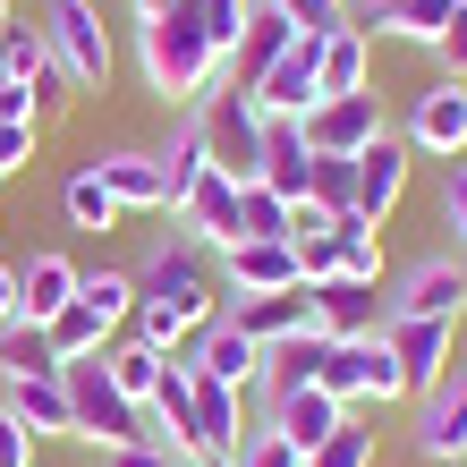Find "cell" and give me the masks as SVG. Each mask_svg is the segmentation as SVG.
Instances as JSON below:
<instances>
[{
    "instance_id": "obj_1",
    "label": "cell",
    "mask_w": 467,
    "mask_h": 467,
    "mask_svg": "<svg viewBox=\"0 0 467 467\" xmlns=\"http://www.w3.org/2000/svg\"><path fill=\"white\" fill-rule=\"evenodd\" d=\"M222 315V272H213V246L196 238H161L145 272H136V340H153V348H179V340H196L204 323Z\"/></svg>"
},
{
    "instance_id": "obj_2",
    "label": "cell",
    "mask_w": 467,
    "mask_h": 467,
    "mask_svg": "<svg viewBox=\"0 0 467 467\" xmlns=\"http://www.w3.org/2000/svg\"><path fill=\"white\" fill-rule=\"evenodd\" d=\"M136 60H145V86L161 102H179V111H196L222 86V51H213V35L196 26L187 0H161V9L136 17Z\"/></svg>"
},
{
    "instance_id": "obj_3",
    "label": "cell",
    "mask_w": 467,
    "mask_h": 467,
    "mask_svg": "<svg viewBox=\"0 0 467 467\" xmlns=\"http://www.w3.org/2000/svg\"><path fill=\"white\" fill-rule=\"evenodd\" d=\"M60 382H68L77 442H94V451L145 442V408H136V400L119 391V382H111V366H102V357H68V366H60Z\"/></svg>"
},
{
    "instance_id": "obj_4",
    "label": "cell",
    "mask_w": 467,
    "mask_h": 467,
    "mask_svg": "<svg viewBox=\"0 0 467 467\" xmlns=\"http://www.w3.org/2000/svg\"><path fill=\"white\" fill-rule=\"evenodd\" d=\"M43 43H51V60L68 68V86L77 94H102L111 86V35H102V9L94 0H43Z\"/></svg>"
},
{
    "instance_id": "obj_5",
    "label": "cell",
    "mask_w": 467,
    "mask_h": 467,
    "mask_svg": "<svg viewBox=\"0 0 467 467\" xmlns=\"http://www.w3.org/2000/svg\"><path fill=\"white\" fill-rule=\"evenodd\" d=\"M196 119H204V145H213V171H230L238 187L264 171V111H255V94H238L230 77L196 102Z\"/></svg>"
},
{
    "instance_id": "obj_6",
    "label": "cell",
    "mask_w": 467,
    "mask_h": 467,
    "mask_svg": "<svg viewBox=\"0 0 467 467\" xmlns=\"http://www.w3.org/2000/svg\"><path fill=\"white\" fill-rule=\"evenodd\" d=\"M323 391H332L340 408H357V400H408V374H400L391 340L366 332V340H332V357H323Z\"/></svg>"
},
{
    "instance_id": "obj_7",
    "label": "cell",
    "mask_w": 467,
    "mask_h": 467,
    "mask_svg": "<svg viewBox=\"0 0 467 467\" xmlns=\"http://www.w3.org/2000/svg\"><path fill=\"white\" fill-rule=\"evenodd\" d=\"M408 153H433V161L467 153V86L459 77H433V86L408 102Z\"/></svg>"
},
{
    "instance_id": "obj_8",
    "label": "cell",
    "mask_w": 467,
    "mask_h": 467,
    "mask_svg": "<svg viewBox=\"0 0 467 467\" xmlns=\"http://www.w3.org/2000/svg\"><path fill=\"white\" fill-rule=\"evenodd\" d=\"M374 136H391V128H382V94H374V86H366V94H332V102H315V111H306V145H315V153L357 161Z\"/></svg>"
},
{
    "instance_id": "obj_9",
    "label": "cell",
    "mask_w": 467,
    "mask_h": 467,
    "mask_svg": "<svg viewBox=\"0 0 467 467\" xmlns=\"http://www.w3.org/2000/svg\"><path fill=\"white\" fill-rule=\"evenodd\" d=\"M382 340H391L408 391H433V382L451 374V348H459V323H433V315H391L382 323Z\"/></svg>"
},
{
    "instance_id": "obj_10",
    "label": "cell",
    "mask_w": 467,
    "mask_h": 467,
    "mask_svg": "<svg viewBox=\"0 0 467 467\" xmlns=\"http://www.w3.org/2000/svg\"><path fill=\"white\" fill-rule=\"evenodd\" d=\"M425 408H417V451L433 459V467H467V374L451 366L433 391H417Z\"/></svg>"
},
{
    "instance_id": "obj_11",
    "label": "cell",
    "mask_w": 467,
    "mask_h": 467,
    "mask_svg": "<svg viewBox=\"0 0 467 467\" xmlns=\"http://www.w3.org/2000/svg\"><path fill=\"white\" fill-rule=\"evenodd\" d=\"M222 323H238L255 348H281L315 332V289H272V297H222Z\"/></svg>"
},
{
    "instance_id": "obj_12",
    "label": "cell",
    "mask_w": 467,
    "mask_h": 467,
    "mask_svg": "<svg viewBox=\"0 0 467 467\" xmlns=\"http://www.w3.org/2000/svg\"><path fill=\"white\" fill-rule=\"evenodd\" d=\"M272 289H306V281H297V246L238 238L230 255H222V297H272Z\"/></svg>"
},
{
    "instance_id": "obj_13",
    "label": "cell",
    "mask_w": 467,
    "mask_h": 467,
    "mask_svg": "<svg viewBox=\"0 0 467 467\" xmlns=\"http://www.w3.org/2000/svg\"><path fill=\"white\" fill-rule=\"evenodd\" d=\"M400 196H408V136H374L357 153V222L382 230L400 213Z\"/></svg>"
},
{
    "instance_id": "obj_14",
    "label": "cell",
    "mask_w": 467,
    "mask_h": 467,
    "mask_svg": "<svg viewBox=\"0 0 467 467\" xmlns=\"http://www.w3.org/2000/svg\"><path fill=\"white\" fill-rule=\"evenodd\" d=\"M187 374H204V382H238V391H255V374H264V348L238 332V323H222L213 315L196 340H187V357H179Z\"/></svg>"
},
{
    "instance_id": "obj_15",
    "label": "cell",
    "mask_w": 467,
    "mask_h": 467,
    "mask_svg": "<svg viewBox=\"0 0 467 467\" xmlns=\"http://www.w3.org/2000/svg\"><path fill=\"white\" fill-rule=\"evenodd\" d=\"M391 323V306H382V281H323L315 289V332L323 340H366V332H382Z\"/></svg>"
},
{
    "instance_id": "obj_16",
    "label": "cell",
    "mask_w": 467,
    "mask_h": 467,
    "mask_svg": "<svg viewBox=\"0 0 467 467\" xmlns=\"http://www.w3.org/2000/svg\"><path fill=\"white\" fill-rule=\"evenodd\" d=\"M315 102H323V94H315V35H297L281 60L255 77V111H264V119H306Z\"/></svg>"
},
{
    "instance_id": "obj_17",
    "label": "cell",
    "mask_w": 467,
    "mask_h": 467,
    "mask_svg": "<svg viewBox=\"0 0 467 467\" xmlns=\"http://www.w3.org/2000/svg\"><path fill=\"white\" fill-rule=\"evenodd\" d=\"M264 425L281 433V442L297 451H315V442H332V433L348 425V408L323 391V382H306V391H281V400H264Z\"/></svg>"
},
{
    "instance_id": "obj_18",
    "label": "cell",
    "mask_w": 467,
    "mask_h": 467,
    "mask_svg": "<svg viewBox=\"0 0 467 467\" xmlns=\"http://www.w3.org/2000/svg\"><path fill=\"white\" fill-rule=\"evenodd\" d=\"M179 222H187V238H196V246H222V255H230V246H238V179H230V171H204V179L179 196Z\"/></svg>"
},
{
    "instance_id": "obj_19",
    "label": "cell",
    "mask_w": 467,
    "mask_h": 467,
    "mask_svg": "<svg viewBox=\"0 0 467 467\" xmlns=\"http://www.w3.org/2000/svg\"><path fill=\"white\" fill-rule=\"evenodd\" d=\"M145 442L196 459V374H187L179 357H171V374H161V391L145 400Z\"/></svg>"
},
{
    "instance_id": "obj_20",
    "label": "cell",
    "mask_w": 467,
    "mask_h": 467,
    "mask_svg": "<svg viewBox=\"0 0 467 467\" xmlns=\"http://www.w3.org/2000/svg\"><path fill=\"white\" fill-rule=\"evenodd\" d=\"M391 315H433V323H459V315H467V264H442V255H425V264L400 281Z\"/></svg>"
},
{
    "instance_id": "obj_21",
    "label": "cell",
    "mask_w": 467,
    "mask_h": 467,
    "mask_svg": "<svg viewBox=\"0 0 467 467\" xmlns=\"http://www.w3.org/2000/svg\"><path fill=\"white\" fill-rule=\"evenodd\" d=\"M272 196L306 204V179H315V145H306V119H264V171H255Z\"/></svg>"
},
{
    "instance_id": "obj_22",
    "label": "cell",
    "mask_w": 467,
    "mask_h": 467,
    "mask_svg": "<svg viewBox=\"0 0 467 467\" xmlns=\"http://www.w3.org/2000/svg\"><path fill=\"white\" fill-rule=\"evenodd\" d=\"M459 17V0H366L357 35H400V43H442V26Z\"/></svg>"
},
{
    "instance_id": "obj_23",
    "label": "cell",
    "mask_w": 467,
    "mask_h": 467,
    "mask_svg": "<svg viewBox=\"0 0 467 467\" xmlns=\"http://www.w3.org/2000/svg\"><path fill=\"white\" fill-rule=\"evenodd\" d=\"M289 43H297V26H289L281 9H264V0H255V26L238 35V51H230V68H222V77H230L238 94H255V77H264L272 60H281Z\"/></svg>"
},
{
    "instance_id": "obj_24",
    "label": "cell",
    "mask_w": 467,
    "mask_h": 467,
    "mask_svg": "<svg viewBox=\"0 0 467 467\" xmlns=\"http://www.w3.org/2000/svg\"><path fill=\"white\" fill-rule=\"evenodd\" d=\"M86 171L119 196V213H171V187H161L153 153H102V161H86Z\"/></svg>"
},
{
    "instance_id": "obj_25",
    "label": "cell",
    "mask_w": 467,
    "mask_h": 467,
    "mask_svg": "<svg viewBox=\"0 0 467 467\" xmlns=\"http://www.w3.org/2000/svg\"><path fill=\"white\" fill-rule=\"evenodd\" d=\"M366 86H374L366 35H357V26H340V35H323V43H315V94L332 102V94H366Z\"/></svg>"
},
{
    "instance_id": "obj_26",
    "label": "cell",
    "mask_w": 467,
    "mask_h": 467,
    "mask_svg": "<svg viewBox=\"0 0 467 467\" xmlns=\"http://www.w3.org/2000/svg\"><path fill=\"white\" fill-rule=\"evenodd\" d=\"M0 408H9L35 442H43V433H77V417H68V382H60V374H26V382H9V400H0Z\"/></svg>"
},
{
    "instance_id": "obj_27",
    "label": "cell",
    "mask_w": 467,
    "mask_h": 467,
    "mask_svg": "<svg viewBox=\"0 0 467 467\" xmlns=\"http://www.w3.org/2000/svg\"><path fill=\"white\" fill-rule=\"evenodd\" d=\"M323 357H332V340L323 332H297L281 348H264V374H255V391L264 400H281V391H306V382H323Z\"/></svg>"
},
{
    "instance_id": "obj_28",
    "label": "cell",
    "mask_w": 467,
    "mask_h": 467,
    "mask_svg": "<svg viewBox=\"0 0 467 467\" xmlns=\"http://www.w3.org/2000/svg\"><path fill=\"white\" fill-rule=\"evenodd\" d=\"M68 297H77V264L68 255H35L17 272V323H51Z\"/></svg>"
},
{
    "instance_id": "obj_29",
    "label": "cell",
    "mask_w": 467,
    "mask_h": 467,
    "mask_svg": "<svg viewBox=\"0 0 467 467\" xmlns=\"http://www.w3.org/2000/svg\"><path fill=\"white\" fill-rule=\"evenodd\" d=\"M153 171H161V187H171V213H179V196H187V187H196V179L213 171V145H204V119H196V111H187V119L171 128V145L153 153Z\"/></svg>"
},
{
    "instance_id": "obj_30",
    "label": "cell",
    "mask_w": 467,
    "mask_h": 467,
    "mask_svg": "<svg viewBox=\"0 0 467 467\" xmlns=\"http://www.w3.org/2000/svg\"><path fill=\"white\" fill-rule=\"evenodd\" d=\"M43 340H51V357L68 366V357H102V348H111V323H102L86 297H68V306L43 323Z\"/></svg>"
},
{
    "instance_id": "obj_31",
    "label": "cell",
    "mask_w": 467,
    "mask_h": 467,
    "mask_svg": "<svg viewBox=\"0 0 467 467\" xmlns=\"http://www.w3.org/2000/svg\"><path fill=\"white\" fill-rule=\"evenodd\" d=\"M102 366H111V382L145 408L161 391V374H171V348H153V340H119V348H102Z\"/></svg>"
},
{
    "instance_id": "obj_32",
    "label": "cell",
    "mask_w": 467,
    "mask_h": 467,
    "mask_svg": "<svg viewBox=\"0 0 467 467\" xmlns=\"http://www.w3.org/2000/svg\"><path fill=\"white\" fill-rule=\"evenodd\" d=\"M289 213H297V204H289V196H272L264 179H246V187H238V238H281V246H289Z\"/></svg>"
},
{
    "instance_id": "obj_33",
    "label": "cell",
    "mask_w": 467,
    "mask_h": 467,
    "mask_svg": "<svg viewBox=\"0 0 467 467\" xmlns=\"http://www.w3.org/2000/svg\"><path fill=\"white\" fill-rule=\"evenodd\" d=\"M0 374H9V382H26V374H60V357H51L43 323H9V332H0Z\"/></svg>"
},
{
    "instance_id": "obj_34",
    "label": "cell",
    "mask_w": 467,
    "mask_h": 467,
    "mask_svg": "<svg viewBox=\"0 0 467 467\" xmlns=\"http://www.w3.org/2000/svg\"><path fill=\"white\" fill-rule=\"evenodd\" d=\"M77 297H86V306L119 332V323L136 315V272H77Z\"/></svg>"
},
{
    "instance_id": "obj_35",
    "label": "cell",
    "mask_w": 467,
    "mask_h": 467,
    "mask_svg": "<svg viewBox=\"0 0 467 467\" xmlns=\"http://www.w3.org/2000/svg\"><path fill=\"white\" fill-rule=\"evenodd\" d=\"M306 204H323V213H332V222H340V213H357V161H340V153H315Z\"/></svg>"
},
{
    "instance_id": "obj_36",
    "label": "cell",
    "mask_w": 467,
    "mask_h": 467,
    "mask_svg": "<svg viewBox=\"0 0 467 467\" xmlns=\"http://www.w3.org/2000/svg\"><path fill=\"white\" fill-rule=\"evenodd\" d=\"M196 9V26L213 35V51H222V68H230V51H238V35L255 26V0H187Z\"/></svg>"
},
{
    "instance_id": "obj_37",
    "label": "cell",
    "mask_w": 467,
    "mask_h": 467,
    "mask_svg": "<svg viewBox=\"0 0 467 467\" xmlns=\"http://www.w3.org/2000/svg\"><path fill=\"white\" fill-rule=\"evenodd\" d=\"M332 238H340V272H348V281H382V238L357 222V213H340Z\"/></svg>"
},
{
    "instance_id": "obj_38",
    "label": "cell",
    "mask_w": 467,
    "mask_h": 467,
    "mask_svg": "<svg viewBox=\"0 0 467 467\" xmlns=\"http://www.w3.org/2000/svg\"><path fill=\"white\" fill-rule=\"evenodd\" d=\"M43 68H51V43H43V26H9V35H0V77L35 86Z\"/></svg>"
},
{
    "instance_id": "obj_39",
    "label": "cell",
    "mask_w": 467,
    "mask_h": 467,
    "mask_svg": "<svg viewBox=\"0 0 467 467\" xmlns=\"http://www.w3.org/2000/svg\"><path fill=\"white\" fill-rule=\"evenodd\" d=\"M68 222H77V230H119V196H111L94 171H77V179H68Z\"/></svg>"
},
{
    "instance_id": "obj_40",
    "label": "cell",
    "mask_w": 467,
    "mask_h": 467,
    "mask_svg": "<svg viewBox=\"0 0 467 467\" xmlns=\"http://www.w3.org/2000/svg\"><path fill=\"white\" fill-rule=\"evenodd\" d=\"M264 9H281L289 26H297V35H340V26H348V0H264Z\"/></svg>"
},
{
    "instance_id": "obj_41",
    "label": "cell",
    "mask_w": 467,
    "mask_h": 467,
    "mask_svg": "<svg viewBox=\"0 0 467 467\" xmlns=\"http://www.w3.org/2000/svg\"><path fill=\"white\" fill-rule=\"evenodd\" d=\"M306 467H374V433L348 417V425L332 433V442H315V451H306Z\"/></svg>"
},
{
    "instance_id": "obj_42",
    "label": "cell",
    "mask_w": 467,
    "mask_h": 467,
    "mask_svg": "<svg viewBox=\"0 0 467 467\" xmlns=\"http://www.w3.org/2000/svg\"><path fill=\"white\" fill-rule=\"evenodd\" d=\"M230 467H306V451H297V442H281L272 425H255V433L238 442V459H230Z\"/></svg>"
},
{
    "instance_id": "obj_43",
    "label": "cell",
    "mask_w": 467,
    "mask_h": 467,
    "mask_svg": "<svg viewBox=\"0 0 467 467\" xmlns=\"http://www.w3.org/2000/svg\"><path fill=\"white\" fill-rule=\"evenodd\" d=\"M297 281L323 289V281H340V238L323 230V238H297Z\"/></svg>"
},
{
    "instance_id": "obj_44",
    "label": "cell",
    "mask_w": 467,
    "mask_h": 467,
    "mask_svg": "<svg viewBox=\"0 0 467 467\" xmlns=\"http://www.w3.org/2000/svg\"><path fill=\"white\" fill-rule=\"evenodd\" d=\"M35 145H43V128H35V119H0V179L26 171V161H35Z\"/></svg>"
},
{
    "instance_id": "obj_45",
    "label": "cell",
    "mask_w": 467,
    "mask_h": 467,
    "mask_svg": "<svg viewBox=\"0 0 467 467\" xmlns=\"http://www.w3.org/2000/svg\"><path fill=\"white\" fill-rule=\"evenodd\" d=\"M26 94H35V119H60L68 102H77V86H68V68H60V60H51V68H43V77H35Z\"/></svg>"
},
{
    "instance_id": "obj_46",
    "label": "cell",
    "mask_w": 467,
    "mask_h": 467,
    "mask_svg": "<svg viewBox=\"0 0 467 467\" xmlns=\"http://www.w3.org/2000/svg\"><path fill=\"white\" fill-rule=\"evenodd\" d=\"M102 467H196V459H179L161 442H119V451H102Z\"/></svg>"
},
{
    "instance_id": "obj_47",
    "label": "cell",
    "mask_w": 467,
    "mask_h": 467,
    "mask_svg": "<svg viewBox=\"0 0 467 467\" xmlns=\"http://www.w3.org/2000/svg\"><path fill=\"white\" fill-rule=\"evenodd\" d=\"M433 51H442V77H459V86H467V0H459V17L442 26V43H433Z\"/></svg>"
},
{
    "instance_id": "obj_48",
    "label": "cell",
    "mask_w": 467,
    "mask_h": 467,
    "mask_svg": "<svg viewBox=\"0 0 467 467\" xmlns=\"http://www.w3.org/2000/svg\"><path fill=\"white\" fill-rule=\"evenodd\" d=\"M0 467H35V433H26L9 408H0Z\"/></svg>"
},
{
    "instance_id": "obj_49",
    "label": "cell",
    "mask_w": 467,
    "mask_h": 467,
    "mask_svg": "<svg viewBox=\"0 0 467 467\" xmlns=\"http://www.w3.org/2000/svg\"><path fill=\"white\" fill-rule=\"evenodd\" d=\"M442 222H451V230L467 238V161H459V171L442 179Z\"/></svg>"
},
{
    "instance_id": "obj_50",
    "label": "cell",
    "mask_w": 467,
    "mask_h": 467,
    "mask_svg": "<svg viewBox=\"0 0 467 467\" xmlns=\"http://www.w3.org/2000/svg\"><path fill=\"white\" fill-rule=\"evenodd\" d=\"M0 119H35V94L17 86V77H0ZM43 128V119H35Z\"/></svg>"
},
{
    "instance_id": "obj_51",
    "label": "cell",
    "mask_w": 467,
    "mask_h": 467,
    "mask_svg": "<svg viewBox=\"0 0 467 467\" xmlns=\"http://www.w3.org/2000/svg\"><path fill=\"white\" fill-rule=\"evenodd\" d=\"M9 323H17V272L0 264V332H9Z\"/></svg>"
},
{
    "instance_id": "obj_52",
    "label": "cell",
    "mask_w": 467,
    "mask_h": 467,
    "mask_svg": "<svg viewBox=\"0 0 467 467\" xmlns=\"http://www.w3.org/2000/svg\"><path fill=\"white\" fill-rule=\"evenodd\" d=\"M9 26H17V17H9V0H0V35H9Z\"/></svg>"
},
{
    "instance_id": "obj_53",
    "label": "cell",
    "mask_w": 467,
    "mask_h": 467,
    "mask_svg": "<svg viewBox=\"0 0 467 467\" xmlns=\"http://www.w3.org/2000/svg\"><path fill=\"white\" fill-rule=\"evenodd\" d=\"M145 9H161V0H136V17H145Z\"/></svg>"
},
{
    "instance_id": "obj_54",
    "label": "cell",
    "mask_w": 467,
    "mask_h": 467,
    "mask_svg": "<svg viewBox=\"0 0 467 467\" xmlns=\"http://www.w3.org/2000/svg\"><path fill=\"white\" fill-rule=\"evenodd\" d=\"M196 467H213V459H196Z\"/></svg>"
}]
</instances>
